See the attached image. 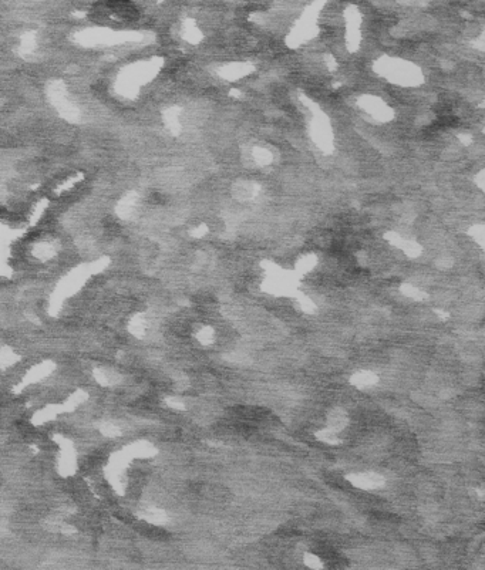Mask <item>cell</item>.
Segmentation results:
<instances>
[{"label": "cell", "instance_id": "6da1fadb", "mask_svg": "<svg viewBox=\"0 0 485 570\" xmlns=\"http://www.w3.org/2000/svg\"><path fill=\"white\" fill-rule=\"evenodd\" d=\"M347 479L353 487L364 490H374L384 485V478L376 472L351 473L347 476Z\"/></svg>", "mask_w": 485, "mask_h": 570}, {"label": "cell", "instance_id": "7a4b0ae2", "mask_svg": "<svg viewBox=\"0 0 485 570\" xmlns=\"http://www.w3.org/2000/svg\"><path fill=\"white\" fill-rule=\"evenodd\" d=\"M347 424H349V417H347V414L343 411V409H333L329 415H327V427L326 428H329V429H332V431H335V432H340V431H343L346 427H347Z\"/></svg>", "mask_w": 485, "mask_h": 570}, {"label": "cell", "instance_id": "3957f363", "mask_svg": "<svg viewBox=\"0 0 485 570\" xmlns=\"http://www.w3.org/2000/svg\"><path fill=\"white\" fill-rule=\"evenodd\" d=\"M377 381H379V377L367 370L359 371V373L351 375L350 378V383L357 388H367V387L377 384Z\"/></svg>", "mask_w": 485, "mask_h": 570}, {"label": "cell", "instance_id": "277c9868", "mask_svg": "<svg viewBox=\"0 0 485 570\" xmlns=\"http://www.w3.org/2000/svg\"><path fill=\"white\" fill-rule=\"evenodd\" d=\"M316 437H318L322 442H326V444H329V445H337V444L340 442L339 437H337V432L332 431V429H329V428H326V429H323V431H319L318 434H316Z\"/></svg>", "mask_w": 485, "mask_h": 570}, {"label": "cell", "instance_id": "5b68a950", "mask_svg": "<svg viewBox=\"0 0 485 570\" xmlns=\"http://www.w3.org/2000/svg\"><path fill=\"white\" fill-rule=\"evenodd\" d=\"M303 560H304V565H306L307 568H310V569H322V568H323L322 560L319 559L318 556H315V554L306 553Z\"/></svg>", "mask_w": 485, "mask_h": 570}, {"label": "cell", "instance_id": "8992f818", "mask_svg": "<svg viewBox=\"0 0 485 570\" xmlns=\"http://www.w3.org/2000/svg\"><path fill=\"white\" fill-rule=\"evenodd\" d=\"M403 292H404L405 296H408V297H411V299H414V300H424V299H425V296L421 293L418 289H414V287H411V286L403 287Z\"/></svg>", "mask_w": 485, "mask_h": 570}, {"label": "cell", "instance_id": "52a82bcc", "mask_svg": "<svg viewBox=\"0 0 485 570\" xmlns=\"http://www.w3.org/2000/svg\"><path fill=\"white\" fill-rule=\"evenodd\" d=\"M299 305H301L303 311H306V313H315V310H316V306L306 297H299Z\"/></svg>", "mask_w": 485, "mask_h": 570}, {"label": "cell", "instance_id": "ba28073f", "mask_svg": "<svg viewBox=\"0 0 485 570\" xmlns=\"http://www.w3.org/2000/svg\"><path fill=\"white\" fill-rule=\"evenodd\" d=\"M200 340L205 344H209V343L214 342V331L212 328H203L200 333Z\"/></svg>", "mask_w": 485, "mask_h": 570}]
</instances>
